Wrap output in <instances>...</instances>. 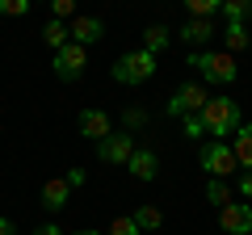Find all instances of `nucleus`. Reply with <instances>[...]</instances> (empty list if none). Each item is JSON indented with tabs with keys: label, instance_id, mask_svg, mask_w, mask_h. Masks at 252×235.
<instances>
[{
	"label": "nucleus",
	"instance_id": "obj_16",
	"mask_svg": "<svg viewBox=\"0 0 252 235\" xmlns=\"http://www.w3.org/2000/svg\"><path fill=\"white\" fill-rule=\"evenodd\" d=\"M42 42L46 46H51V51H59V46H67V42H72V29H67V21H46V26H42Z\"/></svg>",
	"mask_w": 252,
	"mask_h": 235
},
{
	"label": "nucleus",
	"instance_id": "obj_8",
	"mask_svg": "<svg viewBox=\"0 0 252 235\" xmlns=\"http://www.w3.org/2000/svg\"><path fill=\"white\" fill-rule=\"evenodd\" d=\"M219 227L227 235H252V206L248 202H227L219 210Z\"/></svg>",
	"mask_w": 252,
	"mask_h": 235
},
{
	"label": "nucleus",
	"instance_id": "obj_25",
	"mask_svg": "<svg viewBox=\"0 0 252 235\" xmlns=\"http://www.w3.org/2000/svg\"><path fill=\"white\" fill-rule=\"evenodd\" d=\"M46 4H51V17H55V21L76 17V0H46Z\"/></svg>",
	"mask_w": 252,
	"mask_h": 235
},
{
	"label": "nucleus",
	"instance_id": "obj_18",
	"mask_svg": "<svg viewBox=\"0 0 252 235\" xmlns=\"http://www.w3.org/2000/svg\"><path fill=\"white\" fill-rule=\"evenodd\" d=\"M206 202H210L215 210H223L227 202H231V185L219 181V176H210V185H206Z\"/></svg>",
	"mask_w": 252,
	"mask_h": 235
},
{
	"label": "nucleus",
	"instance_id": "obj_19",
	"mask_svg": "<svg viewBox=\"0 0 252 235\" xmlns=\"http://www.w3.org/2000/svg\"><path fill=\"white\" fill-rule=\"evenodd\" d=\"M223 13H227V21H240V26H248V17H252V0H223Z\"/></svg>",
	"mask_w": 252,
	"mask_h": 235
},
{
	"label": "nucleus",
	"instance_id": "obj_10",
	"mask_svg": "<svg viewBox=\"0 0 252 235\" xmlns=\"http://www.w3.org/2000/svg\"><path fill=\"white\" fill-rule=\"evenodd\" d=\"M126 172H130V176H135V181H156V176H160V155L152 151V147H135V155H130V160H126Z\"/></svg>",
	"mask_w": 252,
	"mask_h": 235
},
{
	"label": "nucleus",
	"instance_id": "obj_24",
	"mask_svg": "<svg viewBox=\"0 0 252 235\" xmlns=\"http://www.w3.org/2000/svg\"><path fill=\"white\" fill-rule=\"evenodd\" d=\"M30 9H34L30 0H0V13L4 17H30Z\"/></svg>",
	"mask_w": 252,
	"mask_h": 235
},
{
	"label": "nucleus",
	"instance_id": "obj_30",
	"mask_svg": "<svg viewBox=\"0 0 252 235\" xmlns=\"http://www.w3.org/2000/svg\"><path fill=\"white\" fill-rule=\"evenodd\" d=\"M0 235H17V227H13V218L0 214Z\"/></svg>",
	"mask_w": 252,
	"mask_h": 235
},
{
	"label": "nucleus",
	"instance_id": "obj_28",
	"mask_svg": "<svg viewBox=\"0 0 252 235\" xmlns=\"http://www.w3.org/2000/svg\"><path fill=\"white\" fill-rule=\"evenodd\" d=\"M235 189H240V198H252V172H240V181H235Z\"/></svg>",
	"mask_w": 252,
	"mask_h": 235
},
{
	"label": "nucleus",
	"instance_id": "obj_29",
	"mask_svg": "<svg viewBox=\"0 0 252 235\" xmlns=\"http://www.w3.org/2000/svg\"><path fill=\"white\" fill-rule=\"evenodd\" d=\"M34 235H63V231H59V223H42Z\"/></svg>",
	"mask_w": 252,
	"mask_h": 235
},
{
	"label": "nucleus",
	"instance_id": "obj_5",
	"mask_svg": "<svg viewBox=\"0 0 252 235\" xmlns=\"http://www.w3.org/2000/svg\"><path fill=\"white\" fill-rule=\"evenodd\" d=\"M202 168L210 172V176H219V181H227L240 164H235V151H231V143H223V139H215V143H206L202 147Z\"/></svg>",
	"mask_w": 252,
	"mask_h": 235
},
{
	"label": "nucleus",
	"instance_id": "obj_32",
	"mask_svg": "<svg viewBox=\"0 0 252 235\" xmlns=\"http://www.w3.org/2000/svg\"><path fill=\"white\" fill-rule=\"evenodd\" d=\"M30 4H34V0H30Z\"/></svg>",
	"mask_w": 252,
	"mask_h": 235
},
{
	"label": "nucleus",
	"instance_id": "obj_1",
	"mask_svg": "<svg viewBox=\"0 0 252 235\" xmlns=\"http://www.w3.org/2000/svg\"><path fill=\"white\" fill-rule=\"evenodd\" d=\"M202 122H206V135H219L227 143V135H235V130L244 126L240 101H231L227 92H223V97H210L206 105H202Z\"/></svg>",
	"mask_w": 252,
	"mask_h": 235
},
{
	"label": "nucleus",
	"instance_id": "obj_15",
	"mask_svg": "<svg viewBox=\"0 0 252 235\" xmlns=\"http://www.w3.org/2000/svg\"><path fill=\"white\" fill-rule=\"evenodd\" d=\"M168 42H172V29L168 26H147L143 29V51L147 55H164V51H168Z\"/></svg>",
	"mask_w": 252,
	"mask_h": 235
},
{
	"label": "nucleus",
	"instance_id": "obj_23",
	"mask_svg": "<svg viewBox=\"0 0 252 235\" xmlns=\"http://www.w3.org/2000/svg\"><path fill=\"white\" fill-rule=\"evenodd\" d=\"M105 235H143V231H139V223H135L130 214H118L114 223H109V231H105Z\"/></svg>",
	"mask_w": 252,
	"mask_h": 235
},
{
	"label": "nucleus",
	"instance_id": "obj_4",
	"mask_svg": "<svg viewBox=\"0 0 252 235\" xmlns=\"http://www.w3.org/2000/svg\"><path fill=\"white\" fill-rule=\"evenodd\" d=\"M51 67H55V80L76 84V80L84 76V67H89V46H80V42L59 46V51L51 55Z\"/></svg>",
	"mask_w": 252,
	"mask_h": 235
},
{
	"label": "nucleus",
	"instance_id": "obj_13",
	"mask_svg": "<svg viewBox=\"0 0 252 235\" xmlns=\"http://www.w3.org/2000/svg\"><path fill=\"white\" fill-rule=\"evenodd\" d=\"M67 198H72V185L63 181V176H55V181L42 185V210L46 214H59V210L67 206Z\"/></svg>",
	"mask_w": 252,
	"mask_h": 235
},
{
	"label": "nucleus",
	"instance_id": "obj_14",
	"mask_svg": "<svg viewBox=\"0 0 252 235\" xmlns=\"http://www.w3.org/2000/svg\"><path fill=\"white\" fill-rule=\"evenodd\" d=\"M231 151H235V164H240L244 172H252V122H244L231 135Z\"/></svg>",
	"mask_w": 252,
	"mask_h": 235
},
{
	"label": "nucleus",
	"instance_id": "obj_31",
	"mask_svg": "<svg viewBox=\"0 0 252 235\" xmlns=\"http://www.w3.org/2000/svg\"><path fill=\"white\" fill-rule=\"evenodd\" d=\"M72 235H105V231H93V227H89V231H72Z\"/></svg>",
	"mask_w": 252,
	"mask_h": 235
},
{
	"label": "nucleus",
	"instance_id": "obj_3",
	"mask_svg": "<svg viewBox=\"0 0 252 235\" xmlns=\"http://www.w3.org/2000/svg\"><path fill=\"white\" fill-rule=\"evenodd\" d=\"M189 67H198L202 80L210 84H235V76H240V67H235V59L227 51H189Z\"/></svg>",
	"mask_w": 252,
	"mask_h": 235
},
{
	"label": "nucleus",
	"instance_id": "obj_7",
	"mask_svg": "<svg viewBox=\"0 0 252 235\" xmlns=\"http://www.w3.org/2000/svg\"><path fill=\"white\" fill-rule=\"evenodd\" d=\"M206 88H202V84H181L177 92H172L168 97V118H185V114H202V105H206Z\"/></svg>",
	"mask_w": 252,
	"mask_h": 235
},
{
	"label": "nucleus",
	"instance_id": "obj_17",
	"mask_svg": "<svg viewBox=\"0 0 252 235\" xmlns=\"http://www.w3.org/2000/svg\"><path fill=\"white\" fill-rule=\"evenodd\" d=\"M130 218L139 223V231H160V223H164V210H160V206H152V202H143V206H139Z\"/></svg>",
	"mask_w": 252,
	"mask_h": 235
},
{
	"label": "nucleus",
	"instance_id": "obj_22",
	"mask_svg": "<svg viewBox=\"0 0 252 235\" xmlns=\"http://www.w3.org/2000/svg\"><path fill=\"white\" fill-rule=\"evenodd\" d=\"M181 135H185V139H206V122H202V114H185V118H181Z\"/></svg>",
	"mask_w": 252,
	"mask_h": 235
},
{
	"label": "nucleus",
	"instance_id": "obj_27",
	"mask_svg": "<svg viewBox=\"0 0 252 235\" xmlns=\"http://www.w3.org/2000/svg\"><path fill=\"white\" fill-rule=\"evenodd\" d=\"M63 181L72 185V189H80V185L89 181V172H84V168H67V172H63Z\"/></svg>",
	"mask_w": 252,
	"mask_h": 235
},
{
	"label": "nucleus",
	"instance_id": "obj_11",
	"mask_svg": "<svg viewBox=\"0 0 252 235\" xmlns=\"http://www.w3.org/2000/svg\"><path fill=\"white\" fill-rule=\"evenodd\" d=\"M67 29H72V42H80V46H97L101 38H105V21L101 17H84V13H76Z\"/></svg>",
	"mask_w": 252,
	"mask_h": 235
},
{
	"label": "nucleus",
	"instance_id": "obj_26",
	"mask_svg": "<svg viewBox=\"0 0 252 235\" xmlns=\"http://www.w3.org/2000/svg\"><path fill=\"white\" fill-rule=\"evenodd\" d=\"M143 122H147L143 109H126V114H122V130H139Z\"/></svg>",
	"mask_w": 252,
	"mask_h": 235
},
{
	"label": "nucleus",
	"instance_id": "obj_2",
	"mask_svg": "<svg viewBox=\"0 0 252 235\" xmlns=\"http://www.w3.org/2000/svg\"><path fill=\"white\" fill-rule=\"evenodd\" d=\"M156 55H147L143 46L139 51H126L122 59H118L114 67H109V76H114V84H126V88H139V84H147L156 76Z\"/></svg>",
	"mask_w": 252,
	"mask_h": 235
},
{
	"label": "nucleus",
	"instance_id": "obj_20",
	"mask_svg": "<svg viewBox=\"0 0 252 235\" xmlns=\"http://www.w3.org/2000/svg\"><path fill=\"white\" fill-rule=\"evenodd\" d=\"M244 46H248V26L227 21V55H231V51H244Z\"/></svg>",
	"mask_w": 252,
	"mask_h": 235
},
{
	"label": "nucleus",
	"instance_id": "obj_9",
	"mask_svg": "<svg viewBox=\"0 0 252 235\" xmlns=\"http://www.w3.org/2000/svg\"><path fill=\"white\" fill-rule=\"evenodd\" d=\"M76 126H80V135H84V139H93V143H101L105 135H114V122H109L105 109H80Z\"/></svg>",
	"mask_w": 252,
	"mask_h": 235
},
{
	"label": "nucleus",
	"instance_id": "obj_21",
	"mask_svg": "<svg viewBox=\"0 0 252 235\" xmlns=\"http://www.w3.org/2000/svg\"><path fill=\"white\" fill-rule=\"evenodd\" d=\"M189 9V17H215L219 9H223V0H181Z\"/></svg>",
	"mask_w": 252,
	"mask_h": 235
},
{
	"label": "nucleus",
	"instance_id": "obj_6",
	"mask_svg": "<svg viewBox=\"0 0 252 235\" xmlns=\"http://www.w3.org/2000/svg\"><path fill=\"white\" fill-rule=\"evenodd\" d=\"M130 155H135V135H130V130H114V135H105L97 143V160L101 164H122L126 168Z\"/></svg>",
	"mask_w": 252,
	"mask_h": 235
},
{
	"label": "nucleus",
	"instance_id": "obj_12",
	"mask_svg": "<svg viewBox=\"0 0 252 235\" xmlns=\"http://www.w3.org/2000/svg\"><path fill=\"white\" fill-rule=\"evenodd\" d=\"M177 38L189 46V51H193V46H206L210 38H215V21H210V17H189L185 26L177 29Z\"/></svg>",
	"mask_w": 252,
	"mask_h": 235
}]
</instances>
